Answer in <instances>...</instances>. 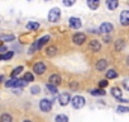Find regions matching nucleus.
<instances>
[{
	"mask_svg": "<svg viewBox=\"0 0 129 122\" xmlns=\"http://www.w3.org/2000/svg\"><path fill=\"white\" fill-rule=\"evenodd\" d=\"M49 41V36H44V37H42V38H39V39H37L33 45H32V47H30V53H33L34 51H37V50H39L43 45H46L47 42Z\"/></svg>",
	"mask_w": 129,
	"mask_h": 122,
	"instance_id": "nucleus-1",
	"label": "nucleus"
},
{
	"mask_svg": "<svg viewBox=\"0 0 129 122\" xmlns=\"http://www.w3.org/2000/svg\"><path fill=\"white\" fill-rule=\"evenodd\" d=\"M59 17H61V10L58 8H53L48 13V21L49 22H57L59 19Z\"/></svg>",
	"mask_w": 129,
	"mask_h": 122,
	"instance_id": "nucleus-2",
	"label": "nucleus"
},
{
	"mask_svg": "<svg viewBox=\"0 0 129 122\" xmlns=\"http://www.w3.org/2000/svg\"><path fill=\"white\" fill-rule=\"evenodd\" d=\"M71 103H72L74 108H81V107H84V104H85V99H84V97H81V95H76V97H74V98L71 99Z\"/></svg>",
	"mask_w": 129,
	"mask_h": 122,
	"instance_id": "nucleus-3",
	"label": "nucleus"
},
{
	"mask_svg": "<svg viewBox=\"0 0 129 122\" xmlns=\"http://www.w3.org/2000/svg\"><path fill=\"white\" fill-rule=\"evenodd\" d=\"M39 108H41L43 112H48V111H51V108H52V102H51L49 99H42V100L39 102Z\"/></svg>",
	"mask_w": 129,
	"mask_h": 122,
	"instance_id": "nucleus-4",
	"label": "nucleus"
},
{
	"mask_svg": "<svg viewBox=\"0 0 129 122\" xmlns=\"http://www.w3.org/2000/svg\"><path fill=\"white\" fill-rule=\"evenodd\" d=\"M72 41L75 45H82L85 41H86V36L84 33H76L74 37H72Z\"/></svg>",
	"mask_w": 129,
	"mask_h": 122,
	"instance_id": "nucleus-5",
	"label": "nucleus"
},
{
	"mask_svg": "<svg viewBox=\"0 0 129 122\" xmlns=\"http://www.w3.org/2000/svg\"><path fill=\"white\" fill-rule=\"evenodd\" d=\"M58 100H59V104L61 106H66L69 104V102L71 100V97L69 93H62L59 97H58Z\"/></svg>",
	"mask_w": 129,
	"mask_h": 122,
	"instance_id": "nucleus-6",
	"label": "nucleus"
},
{
	"mask_svg": "<svg viewBox=\"0 0 129 122\" xmlns=\"http://www.w3.org/2000/svg\"><path fill=\"white\" fill-rule=\"evenodd\" d=\"M33 71H34L36 74H38V75H42V74L46 71V65H44L43 63H38V64H36V65L33 66Z\"/></svg>",
	"mask_w": 129,
	"mask_h": 122,
	"instance_id": "nucleus-7",
	"label": "nucleus"
},
{
	"mask_svg": "<svg viewBox=\"0 0 129 122\" xmlns=\"http://www.w3.org/2000/svg\"><path fill=\"white\" fill-rule=\"evenodd\" d=\"M120 21L123 26H128L129 24V12L128 10H123L120 14Z\"/></svg>",
	"mask_w": 129,
	"mask_h": 122,
	"instance_id": "nucleus-8",
	"label": "nucleus"
},
{
	"mask_svg": "<svg viewBox=\"0 0 129 122\" xmlns=\"http://www.w3.org/2000/svg\"><path fill=\"white\" fill-rule=\"evenodd\" d=\"M70 26L75 29H79V28H81V21L79 18L72 17V18H70Z\"/></svg>",
	"mask_w": 129,
	"mask_h": 122,
	"instance_id": "nucleus-9",
	"label": "nucleus"
},
{
	"mask_svg": "<svg viewBox=\"0 0 129 122\" xmlns=\"http://www.w3.org/2000/svg\"><path fill=\"white\" fill-rule=\"evenodd\" d=\"M113 31V24L110 23H103L100 26V32L101 33H110Z\"/></svg>",
	"mask_w": 129,
	"mask_h": 122,
	"instance_id": "nucleus-10",
	"label": "nucleus"
},
{
	"mask_svg": "<svg viewBox=\"0 0 129 122\" xmlns=\"http://www.w3.org/2000/svg\"><path fill=\"white\" fill-rule=\"evenodd\" d=\"M100 43H99V41H96V39H94V41H91L90 43H89V48L91 50V51H94V52H98L99 50H100Z\"/></svg>",
	"mask_w": 129,
	"mask_h": 122,
	"instance_id": "nucleus-11",
	"label": "nucleus"
},
{
	"mask_svg": "<svg viewBox=\"0 0 129 122\" xmlns=\"http://www.w3.org/2000/svg\"><path fill=\"white\" fill-rule=\"evenodd\" d=\"M119 5V2L118 0H106V7L110 9V10H115Z\"/></svg>",
	"mask_w": 129,
	"mask_h": 122,
	"instance_id": "nucleus-12",
	"label": "nucleus"
},
{
	"mask_svg": "<svg viewBox=\"0 0 129 122\" xmlns=\"http://www.w3.org/2000/svg\"><path fill=\"white\" fill-rule=\"evenodd\" d=\"M59 83H61V76H59V75H57V74H53V75H51V78H49V84L58 85Z\"/></svg>",
	"mask_w": 129,
	"mask_h": 122,
	"instance_id": "nucleus-13",
	"label": "nucleus"
},
{
	"mask_svg": "<svg viewBox=\"0 0 129 122\" xmlns=\"http://www.w3.org/2000/svg\"><path fill=\"white\" fill-rule=\"evenodd\" d=\"M87 5H89L90 9L95 10V9H98L99 5H100V0H87Z\"/></svg>",
	"mask_w": 129,
	"mask_h": 122,
	"instance_id": "nucleus-14",
	"label": "nucleus"
},
{
	"mask_svg": "<svg viewBox=\"0 0 129 122\" xmlns=\"http://www.w3.org/2000/svg\"><path fill=\"white\" fill-rule=\"evenodd\" d=\"M106 65H108V63H106V60H99L98 63H96V69L99 70V71H101V70H105L106 69Z\"/></svg>",
	"mask_w": 129,
	"mask_h": 122,
	"instance_id": "nucleus-15",
	"label": "nucleus"
},
{
	"mask_svg": "<svg viewBox=\"0 0 129 122\" xmlns=\"http://www.w3.org/2000/svg\"><path fill=\"white\" fill-rule=\"evenodd\" d=\"M27 28H28L29 31L38 29V28H39V23H37V22H29V23L27 24Z\"/></svg>",
	"mask_w": 129,
	"mask_h": 122,
	"instance_id": "nucleus-16",
	"label": "nucleus"
},
{
	"mask_svg": "<svg viewBox=\"0 0 129 122\" xmlns=\"http://www.w3.org/2000/svg\"><path fill=\"white\" fill-rule=\"evenodd\" d=\"M0 122H13V118L10 114L8 113H4L2 117H0Z\"/></svg>",
	"mask_w": 129,
	"mask_h": 122,
	"instance_id": "nucleus-17",
	"label": "nucleus"
},
{
	"mask_svg": "<svg viewBox=\"0 0 129 122\" xmlns=\"http://www.w3.org/2000/svg\"><path fill=\"white\" fill-rule=\"evenodd\" d=\"M111 94H113L115 98H118V99L121 98V90H120L119 88H113V89H111Z\"/></svg>",
	"mask_w": 129,
	"mask_h": 122,
	"instance_id": "nucleus-18",
	"label": "nucleus"
},
{
	"mask_svg": "<svg viewBox=\"0 0 129 122\" xmlns=\"http://www.w3.org/2000/svg\"><path fill=\"white\" fill-rule=\"evenodd\" d=\"M124 46H125L124 39H119V41L115 43V48H116V51H121V50L124 48Z\"/></svg>",
	"mask_w": 129,
	"mask_h": 122,
	"instance_id": "nucleus-19",
	"label": "nucleus"
},
{
	"mask_svg": "<svg viewBox=\"0 0 129 122\" xmlns=\"http://www.w3.org/2000/svg\"><path fill=\"white\" fill-rule=\"evenodd\" d=\"M56 122H69V118H67V116H64V114H58L56 117Z\"/></svg>",
	"mask_w": 129,
	"mask_h": 122,
	"instance_id": "nucleus-20",
	"label": "nucleus"
},
{
	"mask_svg": "<svg viewBox=\"0 0 129 122\" xmlns=\"http://www.w3.org/2000/svg\"><path fill=\"white\" fill-rule=\"evenodd\" d=\"M22 70H23V66H18V68H15V69L13 70V73H12V76H13V78H17V76L22 73Z\"/></svg>",
	"mask_w": 129,
	"mask_h": 122,
	"instance_id": "nucleus-21",
	"label": "nucleus"
},
{
	"mask_svg": "<svg viewBox=\"0 0 129 122\" xmlns=\"http://www.w3.org/2000/svg\"><path fill=\"white\" fill-rule=\"evenodd\" d=\"M56 51H57V48L54 46H51V47L47 48V55L48 56H54L56 55Z\"/></svg>",
	"mask_w": 129,
	"mask_h": 122,
	"instance_id": "nucleus-22",
	"label": "nucleus"
},
{
	"mask_svg": "<svg viewBox=\"0 0 129 122\" xmlns=\"http://www.w3.org/2000/svg\"><path fill=\"white\" fill-rule=\"evenodd\" d=\"M116 76H118V74H116L115 70H109V71L106 73V78H108V79H114V78H116Z\"/></svg>",
	"mask_w": 129,
	"mask_h": 122,
	"instance_id": "nucleus-23",
	"label": "nucleus"
},
{
	"mask_svg": "<svg viewBox=\"0 0 129 122\" xmlns=\"http://www.w3.org/2000/svg\"><path fill=\"white\" fill-rule=\"evenodd\" d=\"M91 94L92 95H105V92L103 89H95V90H91Z\"/></svg>",
	"mask_w": 129,
	"mask_h": 122,
	"instance_id": "nucleus-24",
	"label": "nucleus"
},
{
	"mask_svg": "<svg viewBox=\"0 0 129 122\" xmlns=\"http://www.w3.org/2000/svg\"><path fill=\"white\" fill-rule=\"evenodd\" d=\"M12 57H13V52H7V53H4V55L0 56V60H9V58H12Z\"/></svg>",
	"mask_w": 129,
	"mask_h": 122,
	"instance_id": "nucleus-25",
	"label": "nucleus"
},
{
	"mask_svg": "<svg viewBox=\"0 0 129 122\" xmlns=\"http://www.w3.org/2000/svg\"><path fill=\"white\" fill-rule=\"evenodd\" d=\"M24 80H25L27 83L33 82V75H32L30 73H25V75H24Z\"/></svg>",
	"mask_w": 129,
	"mask_h": 122,
	"instance_id": "nucleus-26",
	"label": "nucleus"
},
{
	"mask_svg": "<svg viewBox=\"0 0 129 122\" xmlns=\"http://www.w3.org/2000/svg\"><path fill=\"white\" fill-rule=\"evenodd\" d=\"M47 89L51 92V93H56L57 92V88H56V85H53V84H47Z\"/></svg>",
	"mask_w": 129,
	"mask_h": 122,
	"instance_id": "nucleus-27",
	"label": "nucleus"
},
{
	"mask_svg": "<svg viewBox=\"0 0 129 122\" xmlns=\"http://www.w3.org/2000/svg\"><path fill=\"white\" fill-rule=\"evenodd\" d=\"M76 3V0H63V5H66V7H71Z\"/></svg>",
	"mask_w": 129,
	"mask_h": 122,
	"instance_id": "nucleus-28",
	"label": "nucleus"
},
{
	"mask_svg": "<svg viewBox=\"0 0 129 122\" xmlns=\"http://www.w3.org/2000/svg\"><path fill=\"white\" fill-rule=\"evenodd\" d=\"M14 38H15V37H14L13 34H9V36H7V34H5V36H2V39H3V41H13Z\"/></svg>",
	"mask_w": 129,
	"mask_h": 122,
	"instance_id": "nucleus-29",
	"label": "nucleus"
},
{
	"mask_svg": "<svg viewBox=\"0 0 129 122\" xmlns=\"http://www.w3.org/2000/svg\"><path fill=\"white\" fill-rule=\"evenodd\" d=\"M15 80H17V79H10V80H8V82L5 83L7 88H12V87H14V84H15Z\"/></svg>",
	"mask_w": 129,
	"mask_h": 122,
	"instance_id": "nucleus-30",
	"label": "nucleus"
},
{
	"mask_svg": "<svg viewBox=\"0 0 129 122\" xmlns=\"http://www.w3.org/2000/svg\"><path fill=\"white\" fill-rule=\"evenodd\" d=\"M30 92H32V94H38L41 92V89H39V87H32Z\"/></svg>",
	"mask_w": 129,
	"mask_h": 122,
	"instance_id": "nucleus-31",
	"label": "nucleus"
},
{
	"mask_svg": "<svg viewBox=\"0 0 129 122\" xmlns=\"http://www.w3.org/2000/svg\"><path fill=\"white\" fill-rule=\"evenodd\" d=\"M118 112H120V113H125V112H128L129 109L126 108V107H118V109H116Z\"/></svg>",
	"mask_w": 129,
	"mask_h": 122,
	"instance_id": "nucleus-32",
	"label": "nucleus"
},
{
	"mask_svg": "<svg viewBox=\"0 0 129 122\" xmlns=\"http://www.w3.org/2000/svg\"><path fill=\"white\" fill-rule=\"evenodd\" d=\"M108 85V82L106 80H101V82H99V87H101V88H105Z\"/></svg>",
	"mask_w": 129,
	"mask_h": 122,
	"instance_id": "nucleus-33",
	"label": "nucleus"
},
{
	"mask_svg": "<svg viewBox=\"0 0 129 122\" xmlns=\"http://www.w3.org/2000/svg\"><path fill=\"white\" fill-rule=\"evenodd\" d=\"M110 41H111V39H110V37H104V42H106V43H108V42H110Z\"/></svg>",
	"mask_w": 129,
	"mask_h": 122,
	"instance_id": "nucleus-34",
	"label": "nucleus"
},
{
	"mask_svg": "<svg viewBox=\"0 0 129 122\" xmlns=\"http://www.w3.org/2000/svg\"><path fill=\"white\" fill-rule=\"evenodd\" d=\"M4 51H7V48L4 46H0V52H4Z\"/></svg>",
	"mask_w": 129,
	"mask_h": 122,
	"instance_id": "nucleus-35",
	"label": "nucleus"
},
{
	"mask_svg": "<svg viewBox=\"0 0 129 122\" xmlns=\"http://www.w3.org/2000/svg\"><path fill=\"white\" fill-rule=\"evenodd\" d=\"M3 79H4V78H3V75H0V82H2Z\"/></svg>",
	"mask_w": 129,
	"mask_h": 122,
	"instance_id": "nucleus-36",
	"label": "nucleus"
},
{
	"mask_svg": "<svg viewBox=\"0 0 129 122\" xmlns=\"http://www.w3.org/2000/svg\"><path fill=\"white\" fill-rule=\"evenodd\" d=\"M24 122H32V121H29V119H25V121H24Z\"/></svg>",
	"mask_w": 129,
	"mask_h": 122,
	"instance_id": "nucleus-37",
	"label": "nucleus"
},
{
	"mask_svg": "<svg viewBox=\"0 0 129 122\" xmlns=\"http://www.w3.org/2000/svg\"><path fill=\"white\" fill-rule=\"evenodd\" d=\"M47 2H48V0H47Z\"/></svg>",
	"mask_w": 129,
	"mask_h": 122,
	"instance_id": "nucleus-38",
	"label": "nucleus"
}]
</instances>
